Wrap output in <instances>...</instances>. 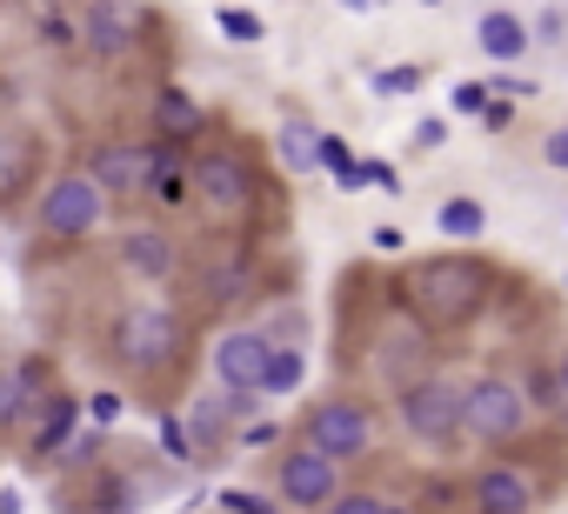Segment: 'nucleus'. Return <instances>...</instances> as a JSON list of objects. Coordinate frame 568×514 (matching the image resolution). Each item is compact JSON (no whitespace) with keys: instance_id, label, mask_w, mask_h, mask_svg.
Masks as SVG:
<instances>
[{"instance_id":"f257e3e1","label":"nucleus","mask_w":568,"mask_h":514,"mask_svg":"<svg viewBox=\"0 0 568 514\" xmlns=\"http://www.w3.org/2000/svg\"><path fill=\"white\" fill-rule=\"evenodd\" d=\"M488 288H495V275L475 261V254H435V261H422L408 275L402 295H408V308H415V321L428 335H448V328H462V321H475L488 308Z\"/></svg>"},{"instance_id":"f03ea898","label":"nucleus","mask_w":568,"mask_h":514,"mask_svg":"<svg viewBox=\"0 0 568 514\" xmlns=\"http://www.w3.org/2000/svg\"><path fill=\"white\" fill-rule=\"evenodd\" d=\"M114 354H121L134 374H161V368H174V354H181V321H174V308H161V301H134V308L114 321Z\"/></svg>"},{"instance_id":"7ed1b4c3","label":"nucleus","mask_w":568,"mask_h":514,"mask_svg":"<svg viewBox=\"0 0 568 514\" xmlns=\"http://www.w3.org/2000/svg\"><path fill=\"white\" fill-rule=\"evenodd\" d=\"M521 428H528V401H521L515 381L481 374V381L462 388V434H468V441H481V448H508Z\"/></svg>"},{"instance_id":"20e7f679","label":"nucleus","mask_w":568,"mask_h":514,"mask_svg":"<svg viewBox=\"0 0 568 514\" xmlns=\"http://www.w3.org/2000/svg\"><path fill=\"white\" fill-rule=\"evenodd\" d=\"M302 434H308L315 454H328V461L342 467V461H362L382 428H375V414H368L362 401H322V408H308V428H302Z\"/></svg>"},{"instance_id":"39448f33","label":"nucleus","mask_w":568,"mask_h":514,"mask_svg":"<svg viewBox=\"0 0 568 514\" xmlns=\"http://www.w3.org/2000/svg\"><path fill=\"white\" fill-rule=\"evenodd\" d=\"M402 428L422 448L462 441V388H448V381H408L402 388Z\"/></svg>"},{"instance_id":"423d86ee","label":"nucleus","mask_w":568,"mask_h":514,"mask_svg":"<svg viewBox=\"0 0 568 514\" xmlns=\"http://www.w3.org/2000/svg\"><path fill=\"white\" fill-rule=\"evenodd\" d=\"M101 201H108V194H101L88 174H61V181L41 194V234H54V240H81V234H94Z\"/></svg>"},{"instance_id":"0eeeda50","label":"nucleus","mask_w":568,"mask_h":514,"mask_svg":"<svg viewBox=\"0 0 568 514\" xmlns=\"http://www.w3.org/2000/svg\"><path fill=\"white\" fill-rule=\"evenodd\" d=\"M267 354H274V341H267L261 328H227V335L207 348V368H214V381H221L227 394H261Z\"/></svg>"},{"instance_id":"6e6552de","label":"nucleus","mask_w":568,"mask_h":514,"mask_svg":"<svg viewBox=\"0 0 568 514\" xmlns=\"http://www.w3.org/2000/svg\"><path fill=\"white\" fill-rule=\"evenodd\" d=\"M274 487H281V501H288V507H328V501L342 494V467L302 441V448H288V454H281V467H274Z\"/></svg>"},{"instance_id":"1a4fd4ad","label":"nucleus","mask_w":568,"mask_h":514,"mask_svg":"<svg viewBox=\"0 0 568 514\" xmlns=\"http://www.w3.org/2000/svg\"><path fill=\"white\" fill-rule=\"evenodd\" d=\"M187 187H194L221 220H234V214L254 207V174H247L241 154H207V161H194V167H187Z\"/></svg>"},{"instance_id":"9d476101","label":"nucleus","mask_w":568,"mask_h":514,"mask_svg":"<svg viewBox=\"0 0 568 514\" xmlns=\"http://www.w3.org/2000/svg\"><path fill=\"white\" fill-rule=\"evenodd\" d=\"M468 494H475L481 514H528V507H535V481H528L515 461H488Z\"/></svg>"},{"instance_id":"9b49d317","label":"nucleus","mask_w":568,"mask_h":514,"mask_svg":"<svg viewBox=\"0 0 568 514\" xmlns=\"http://www.w3.org/2000/svg\"><path fill=\"white\" fill-rule=\"evenodd\" d=\"M74 421H81V401H74V394H41V421L28 428V454H34V461H54V454L68 448Z\"/></svg>"},{"instance_id":"f8f14e48","label":"nucleus","mask_w":568,"mask_h":514,"mask_svg":"<svg viewBox=\"0 0 568 514\" xmlns=\"http://www.w3.org/2000/svg\"><path fill=\"white\" fill-rule=\"evenodd\" d=\"M88 181L101 194H141L148 187V147H101L94 167H88Z\"/></svg>"},{"instance_id":"ddd939ff","label":"nucleus","mask_w":568,"mask_h":514,"mask_svg":"<svg viewBox=\"0 0 568 514\" xmlns=\"http://www.w3.org/2000/svg\"><path fill=\"white\" fill-rule=\"evenodd\" d=\"M94 54H128L134 41H141V21L128 14V8H114V0H94L88 8V34H81Z\"/></svg>"},{"instance_id":"4468645a","label":"nucleus","mask_w":568,"mask_h":514,"mask_svg":"<svg viewBox=\"0 0 568 514\" xmlns=\"http://www.w3.org/2000/svg\"><path fill=\"white\" fill-rule=\"evenodd\" d=\"M475 41H481L488 61H521V54H528V21L508 14V8H488V14L475 21Z\"/></svg>"},{"instance_id":"2eb2a0df","label":"nucleus","mask_w":568,"mask_h":514,"mask_svg":"<svg viewBox=\"0 0 568 514\" xmlns=\"http://www.w3.org/2000/svg\"><path fill=\"white\" fill-rule=\"evenodd\" d=\"M141 194H148L154 207H181V201L194 194V187H187V161H181L168 141H161V147H148V187H141Z\"/></svg>"},{"instance_id":"dca6fc26","label":"nucleus","mask_w":568,"mask_h":514,"mask_svg":"<svg viewBox=\"0 0 568 514\" xmlns=\"http://www.w3.org/2000/svg\"><path fill=\"white\" fill-rule=\"evenodd\" d=\"M121 261H128L134 275H148V281H168V275H174V247H168L154 227H134V234L121 240Z\"/></svg>"},{"instance_id":"f3484780","label":"nucleus","mask_w":568,"mask_h":514,"mask_svg":"<svg viewBox=\"0 0 568 514\" xmlns=\"http://www.w3.org/2000/svg\"><path fill=\"white\" fill-rule=\"evenodd\" d=\"M34 181V141L21 127H0V201H14Z\"/></svg>"},{"instance_id":"a211bd4d","label":"nucleus","mask_w":568,"mask_h":514,"mask_svg":"<svg viewBox=\"0 0 568 514\" xmlns=\"http://www.w3.org/2000/svg\"><path fill=\"white\" fill-rule=\"evenodd\" d=\"M34 381H41V368L0 374V428H28V414L41 408V401H34Z\"/></svg>"},{"instance_id":"6ab92c4d","label":"nucleus","mask_w":568,"mask_h":514,"mask_svg":"<svg viewBox=\"0 0 568 514\" xmlns=\"http://www.w3.org/2000/svg\"><path fill=\"white\" fill-rule=\"evenodd\" d=\"M315 147H322V127H308L302 114L281 121V161H288L295 174H308V167H315Z\"/></svg>"},{"instance_id":"aec40b11","label":"nucleus","mask_w":568,"mask_h":514,"mask_svg":"<svg viewBox=\"0 0 568 514\" xmlns=\"http://www.w3.org/2000/svg\"><path fill=\"white\" fill-rule=\"evenodd\" d=\"M302 381H308V361H302V348H274V354H267L261 394H295Z\"/></svg>"},{"instance_id":"412c9836","label":"nucleus","mask_w":568,"mask_h":514,"mask_svg":"<svg viewBox=\"0 0 568 514\" xmlns=\"http://www.w3.org/2000/svg\"><path fill=\"white\" fill-rule=\"evenodd\" d=\"M154 121H161V134H194V127H201V107H194V94L161 88V94H154Z\"/></svg>"},{"instance_id":"4be33fe9","label":"nucleus","mask_w":568,"mask_h":514,"mask_svg":"<svg viewBox=\"0 0 568 514\" xmlns=\"http://www.w3.org/2000/svg\"><path fill=\"white\" fill-rule=\"evenodd\" d=\"M435 227H442L448 240H475V234L488 227V214H481V201H468V194H455V201H442V214H435Z\"/></svg>"},{"instance_id":"5701e85b","label":"nucleus","mask_w":568,"mask_h":514,"mask_svg":"<svg viewBox=\"0 0 568 514\" xmlns=\"http://www.w3.org/2000/svg\"><path fill=\"white\" fill-rule=\"evenodd\" d=\"M221 34H227L234 48H254L267 28H261V14H254V8H221Z\"/></svg>"},{"instance_id":"b1692460","label":"nucleus","mask_w":568,"mask_h":514,"mask_svg":"<svg viewBox=\"0 0 568 514\" xmlns=\"http://www.w3.org/2000/svg\"><path fill=\"white\" fill-rule=\"evenodd\" d=\"M322 514H408L402 501H388V494H335Z\"/></svg>"},{"instance_id":"393cba45","label":"nucleus","mask_w":568,"mask_h":514,"mask_svg":"<svg viewBox=\"0 0 568 514\" xmlns=\"http://www.w3.org/2000/svg\"><path fill=\"white\" fill-rule=\"evenodd\" d=\"M241 281H247V268H241V261L207 268V301H241Z\"/></svg>"},{"instance_id":"a878e982","label":"nucleus","mask_w":568,"mask_h":514,"mask_svg":"<svg viewBox=\"0 0 568 514\" xmlns=\"http://www.w3.org/2000/svg\"><path fill=\"white\" fill-rule=\"evenodd\" d=\"M161 448H168V461H194V441H187L181 414H161Z\"/></svg>"},{"instance_id":"bb28decb","label":"nucleus","mask_w":568,"mask_h":514,"mask_svg":"<svg viewBox=\"0 0 568 514\" xmlns=\"http://www.w3.org/2000/svg\"><path fill=\"white\" fill-rule=\"evenodd\" d=\"M422 81H428L422 68H382V74H375V94H415Z\"/></svg>"},{"instance_id":"cd10ccee","label":"nucleus","mask_w":568,"mask_h":514,"mask_svg":"<svg viewBox=\"0 0 568 514\" xmlns=\"http://www.w3.org/2000/svg\"><path fill=\"white\" fill-rule=\"evenodd\" d=\"M355 174H362V187H382V194H402V174H395V161H355Z\"/></svg>"},{"instance_id":"c85d7f7f","label":"nucleus","mask_w":568,"mask_h":514,"mask_svg":"<svg viewBox=\"0 0 568 514\" xmlns=\"http://www.w3.org/2000/svg\"><path fill=\"white\" fill-rule=\"evenodd\" d=\"M221 507H227V514H281L267 494H247V487H221Z\"/></svg>"},{"instance_id":"c756f323","label":"nucleus","mask_w":568,"mask_h":514,"mask_svg":"<svg viewBox=\"0 0 568 514\" xmlns=\"http://www.w3.org/2000/svg\"><path fill=\"white\" fill-rule=\"evenodd\" d=\"M521 401H528V408H568V401H561V381H555V374H535Z\"/></svg>"},{"instance_id":"7c9ffc66","label":"nucleus","mask_w":568,"mask_h":514,"mask_svg":"<svg viewBox=\"0 0 568 514\" xmlns=\"http://www.w3.org/2000/svg\"><path fill=\"white\" fill-rule=\"evenodd\" d=\"M488 107V81H462L455 88V114H481Z\"/></svg>"},{"instance_id":"2f4dec72","label":"nucleus","mask_w":568,"mask_h":514,"mask_svg":"<svg viewBox=\"0 0 568 514\" xmlns=\"http://www.w3.org/2000/svg\"><path fill=\"white\" fill-rule=\"evenodd\" d=\"M541 161H548L555 174H568V121H561V127H555V134L541 141Z\"/></svg>"},{"instance_id":"473e14b6","label":"nucleus","mask_w":568,"mask_h":514,"mask_svg":"<svg viewBox=\"0 0 568 514\" xmlns=\"http://www.w3.org/2000/svg\"><path fill=\"white\" fill-rule=\"evenodd\" d=\"M561 34H568V14H548V8H541V21L528 28V41H561Z\"/></svg>"},{"instance_id":"72a5a7b5","label":"nucleus","mask_w":568,"mask_h":514,"mask_svg":"<svg viewBox=\"0 0 568 514\" xmlns=\"http://www.w3.org/2000/svg\"><path fill=\"white\" fill-rule=\"evenodd\" d=\"M488 94H501V101H521V94H535V81H521V74H495V81H488Z\"/></svg>"},{"instance_id":"f704fd0d","label":"nucleus","mask_w":568,"mask_h":514,"mask_svg":"<svg viewBox=\"0 0 568 514\" xmlns=\"http://www.w3.org/2000/svg\"><path fill=\"white\" fill-rule=\"evenodd\" d=\"M88 414H94V421H121V394H114V388L88 394Z\"/></svg>"},{"instance_id":"c9c22d12","label":"nucleus","mask_w":568,"mask_h":514,"mask_svg":"<svg viewBox=\"0 0 568 514\" xmlns=\"http://www.w3.org/2000/svg\"><path fill=\"white\" fill-rule=\"evenodd\" d=\"M41 28H48V41H54V48H74V41H81V34H74V21H68V14H48V21H41Z\"/></svg>"},{"instance_id":"e433bc0d","label":"nucleus","mask_w":568,"mask_h":514,"mask_svg":"<svg viewBox=\"0 0 568 514\" xmlns=\"http://www.w3.org/2000/svg\"><path fill=\"white\" fill-rule=\"evenodd\" d=\"M442 141H448V121H442V114H428V121L415 127V147H442Z\"/></svg>"},{"instance_id":"4c0bfd02","label":"nucleus","mask_w":568,"mask_h":514,"mask_svg":"<svg viewBox=\"0 0 568 514\" xmlns=\"http://www.w3.org/2000/svg\"><path fill=\"white\" fill-rule=\"evenodd\" d=\"M368 240H375V247H382V254H402V240H408V234H402V227H375V234H368Z\"/></svg>"},{"instance_id":"58836bf2","label":"nucleus","mask_w":568,"mask_h":514,"mask_svg":"<svg viewBox=\"0 0 568 514\" xmlns=\"http://www.w3.org/2000/svg\"><path fill=\"white\" fill-rule=\"evenodd\" d=\"M481 121H488V127H508V101H501V94H488V107H481Z\"/></svg>"},{"instance_id":"ea45409f","label":"nucleus","mask_w":568,"mask_h":514,"mask_svg":"<svg viewBox=\"0 0 568 514\" xmlns=\"http://www.w3.org/2000/svg\"><path fill=\"white\" fill-rule=\"evenodd\" d=\"M342 8H355V14H382L388 0H342Z\"/></svg>"},{"instance_id":"a19ab883","label":"nucleus","mask_w":568,"mask_h":514,"mask_svg":"<svg viewBox=\"0 0 568 514\" xmlns=\"http://www.w3.org/2000/svg\"><path fill=\"white\" fill-rule=\"evenodd\" d=\"M0 514H21V494L14 487H0Z\"/></svg>"},{"instance_id":"79ce46f5","label":"nucleus","mask_w":568,"mask_h":514,"mask_svg":"<svg viewBox=\"0 0 568 514\" xmlns=\"http://www.w3.org/2000/svg\"><path fill=\"white\" fill-rule=\"evenodd\" d=\"M555 381H561V401H568V354H561V374H555Z\"/></svg>"},{"instance_id":"37998d69","label":"nucleus","mask_w":568,"mask_h":514,"mask_svg":"<svg viewBox=\"0 0 568 514\" xmlns=\"http://www.w3.org/2000/svg\"><path fill=\"white\" fill-rule=\"evenodd\" d=\"M435 8H442V0H435Z\"/></svg>"}]
</instances>
